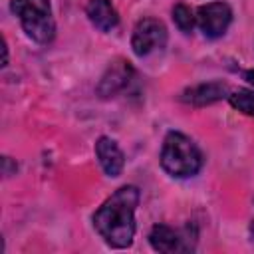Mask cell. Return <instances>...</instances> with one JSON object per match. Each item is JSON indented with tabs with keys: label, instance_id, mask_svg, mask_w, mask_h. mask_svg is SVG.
I'll return each instance as SVG.
<instances>
[{
	"label": "cell",
	"instance_id": "obj_1",
	"mask_svg": "<svg viewBox=\"0 0 254 254\" xmlns=\"http://www.w3.org/2000/svg\"><path fill=\"white\" fill-rule=\"evenodd\" d=\"M139 190L133 185L117 189L93 214V226L113 248H125L135 234V208Z\"/></svg>",
	"mask_w": 254,
	"mask_h": 254
},
{
	"label": "cell",
	"instance_id": "obj_2",
	"mask_svg": "<svg viewBox=\"0 0 254 254\" xmlns=\"http://www.w3.org/2000/svg\"><path fill=\"white\" fill-rule=\"evenodd\" d=\"M161 167L177 179L194 177L202 167V155L198 147L183 133L171 131L161 149Z\"/></svg>",
	"mask_w": 254,
	"mask_h": 254
},
{
	"label": "cell",
	"instance_id": "obj_3",
	"mask_svg": "<svg viewBox=\"0 0 254 254\" xmlns=\"http://www.w3.org/2000/svg\"><path fill=\"white\" fill-rule=\"evenodd\" d=\"M12 12L20 18L24 32L38 44H50L56 36V22L48 0H12Z\"/></svg>",
	"mask_w": 254,
	"mask_h": 254
},
{
	"label": "cell",
	"instance_id": "obj_4",
	"mask_svg": "<svg viewBox=\"0 0 254 254\" xmlns=\"http://www.w3.org/2000/svg\"><path fill=\"white\" fill-rule=\"evenodd\" d=\"M167 44V28L157 18H143L133 28L131 36V48L135 56L145 58L151 56L157 50H163Z\"/></svg>",
	"mask_w": 254,
	"mask_h": 254
},
{
	"label": "cell",
	"instance_id": "obj_5",
	"mask_svg": "<svg viewBox=\"0 0 254 254\" xmlns=\"http://www.w3.org/2000/svg\"><path fill=\"white\" fill-rule=\"evenodd\" d=\"M232 22V10L224 2H208L198 8L196 24L206 38H220Z\"/></svg>",
	"mask_w": 254,
	"mask_h": 254
},
{
	"label": "cell",
	"instance_id": "obj_6",
	"mask_svg": "<svg viewBox=\"0 0 254 254\" xmlns=\"http://www.w3.org/2000/svg\"><path fill=\"white\" fill-rule=\"evenodd\" d=\"M131 75H133V67L127 60H115L107 71L103 73L99 85H97V93L101 97H111L115 95L117 91H121L123 87H127V83L131 81Z\"/></svg>",
	"mask_w": 254,
	"mask_h": 254
},
{
	"label": "cell",
	"instance_id": "obj_7",
	"mask_svg": "<svg viewBox=\"0 0 254 254\" xmlns=\"http://www.w3.org/2000/svg\"><path fill=\"white\" fill-rule=\"evenodd\" d=\"M222 97H228V85L222 81H208V83H200L185 89L181 95V101L194 107H204L220 101Z\"/></svg>",
	"mask_w": 254,
	"mask_h": 254
},
{
	"label": "cell",
	"instance_id": "obj_8",
	"mask_svg": "<svg viewBox=\"0 0 254 254\" xmlns=\"http://www.w3.org/2000/svg\"><path fill=\"white\" fill-rule=\"evenodd\" d=\"M95 155L99 159L101 169L109 177H119L125 165V157L119 149V145L109 137H99L95 143Z\"/></svg>",
	"mask_w": 254,
	"mask_h": 254
},
{
	"label": "cell",
	"instance_id": "obj_9",
	"mask_svg": "<svg viewBox=\"0 0 254 254\" xmlns=\"http://www.w3.org/2000/svg\"><path fill=\"white\" fill-rule=\"evenodd\" d=\"M149 242L157 252H185V250H189V246L185 244V238H181V234L167 224H155L149 232Z\"/></svg>",
	"mask_w": 254,
	"mask_h": 254
},
{
	"label": "cell",
	"instance_id": "obj_10",
	"mask_svg": "<svg viewBox=\"0 0 254 254\" xmlns=\"http://www.w3.org/2000/svg\"><path fill=\"white\" fill-rule=\"evenodd\" d=\"M85 12L89 22L101 32H111L119 24V16L111 0H89L85 6Z\"/></svg>",
	"mask_w": 254,
	"mask_h": 254
},
{
	"label": "cell",
	"instance_id": "obj_11",
	"mask_svg": "<svg viewBox=\"0 0 254 254\" xmlns=\"http://www.w3.org/2000/svg\"><path fill=\"white\" fill-rule=\"evenodd\" d=\"M228 101L234 109L242 111L244 115L254 117V91L250 89H236L228 95Z\"/></svg>",
	"mask_w": 254,
	"mask_h": 254
},
{
	"label": "cell",
	"instance_id": "obj_12",
	"mask_svg": "<svg viewBox=\"0 0 254 254\" xmlns=\"http://www.w3.org/2000/svg\"><path fill=\"white\" fill-rule=\"evenodd\" d=\"M173 20H175V24H177V28L181 32H190L194 28L196 16L192 14V10L187 4H177L173 8Z\"/></svg>",
	"mask_w": 254,
	"mask_h": 254
},
{
	"label": "cell",
	"instance_id": "obj_13",
	"mask_svg": "<svg viewBox=\"0 0 254 254\" xmlns=\"http://www.w3.org/2000/svg\"><path fill=\"white\" fill-rule=\"evenodd\" d=\"M2 56H4L2 58V65H6L8 64V46H6V40L2 42Z\"/></svg>",
	"mask_w": 254,
	"mask_h": 254
},
{
	"label": "cell",
	"instance_id": "obj_14",
	"mask_svg": "<svg viewBox=\"0 0 254 254\" xmlns=\"http://www.w3.org/2000/svg\"><path fill=\"white\" fill-rule=\"evenodd\" d=\"M244 77H246V79H248V81H250V83H252V85H254V69H248V71H246V75H244Z\"/></svg>",
	"mask_w": 254,
	"mask_h": 254
},
{
	"label": "cell",
	"instance_id": "obj_15",
	"mask_svg": "<svg viewBox=\"0 0 254 254\" xmlns=\"http://www.w3.org/2000/svg\"><path fill=\"white\" fill-rule=\"evenodd\" d=\"M250 236H252V240H254V220H252V224H250Z\"/></svg>",
	"mask_w": 254,
	"mask_h": 254
}]
</instances>
